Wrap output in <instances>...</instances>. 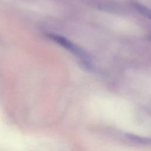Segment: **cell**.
<instances>
[{"instance_id":"obj_1","label":"cell","mask_w":151,"mask_h":151,"mask_svg":"<svg viewBox=\"0 0 151 151\" xmlns=\"http://www.w3.org/2000/svg\"><path fill=\"white\" fill-rule=\"evenodd\" d=\"M46 35L51 40H52L58 43L61 46L63 47L64 48L67 49L76 56L81 58L84 62V63H86V64L87 65V63H88V60L87 56L86 54V53L79 47H78L76 45L73 44L71 41H70V40H68V39L63 36H60L54 34L47 33Z\"/></svg>"},{"instance_id":"obj_2","label":"cell","mask_w":151,"mask_h":151,"mask_svg":"<svg viewBox=\"0 0 151 151\" xmlns=\"http://www.w3.org/2000/svg\"><path fill=\"white\" fill-rule=\"evenodd\" d=\"M133 6L136 8V9L144 17L148 18L149 19L150 18V10L147 7L138 2H134L133 4Z\"/></svg>"}]
</instances>
